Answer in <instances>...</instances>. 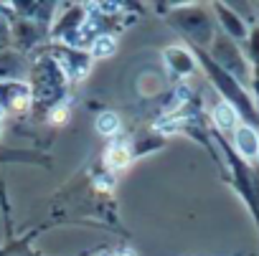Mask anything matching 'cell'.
<instances>
[{"mask_svg": "<svg viewBox=\"0 0 259 256\" xmlns=\"http://www.w3.org/2000/svg\"><path fill=\"white\" fill-rule=\"evenodd\" d=\"M168 23L196 51H206L219 33L211 6H178L168 13Z\"/></svg>", "mask_w": 259, "mask_h": 256, "instance_id": "1", "label": "cell"}, {"mask_svg": "<svg viewBox=\"0 0 259 256\" xmlns=\"http://www.w3.org/2000/svg\"><path fill=\"white\" fill-rule=\"evenodd\" d=\"M28 86H31L33 101L51 109V107H56V104L64 101L69 79H66V74L61 71V66L49 54H41L31 64V69H28Z\"/></svg>", "mask_w": 259, "mask_h": 256, "instance_id": "2", "label": "cell"}, {"mask_svg": "<svg viewBox=\"0 0 259 256\" xmlns=\"http://www.w3.org/2000/svg\"><path fill=\"white\" fill-rule=\"evenodd\" d=\"M206 56L231 79H236L241 86L251 89V64L244 54V46L226 38L224 33H216V38L211 41V46L206 48Z\"/></svg>", "mask_w": 259, "mask_h": 256, "instance_id": "3", "label": "cell"}, {"mask_svg": "<svg viewBox=\"0 0 259 256\" xmlns=\"http://www.w3.org/2000/svg\"><path fill=\"white\" fill-rule=\"evenodd\" d=\"M224 145V152L229 158V165H231V178H234V185L239 190V195L244 198V203L249 206L254 221H256V228H259V170L251 168L249 163H244L226 140H221Z\"/></svg>", "mask_w": 259, "mask_h": 256, "instance_id": "4", "label": "cell"}, {"mask_svg": "<svg viewBox=\"0 0 259 256\" xmlns=\"http://www.w3.org/2000/svg\"><path fill=\"white\" fill-rule=\"evenodd\" d=\"M211 11H213V18H216L219 33H224L226 38H231V41H236V43L244 46V41H246V36H249V28H251L249 21H246L236 8L224 6V3H213Z\"/></svg>", "mask_w": 259, "mask_h": 256, "instance_id": "5", "label": "cell"}, {"mask_svg": "<svg viewBox=\"0 0 259 256\" xmlns=\"http://www.w3.org/2000/svg\"><path fill=\"white\" fill-rule=\"evenodd\" d=\"M49 56L61 66V71L66 74L69 81L81 79V76L89 71V66H92L89 51H81V48H69V46H59V43H56V46L49 51Z\"/></svg>", "mask_w": 259, "mask_h": 256, "instance_id": "6", "label": "cell"}, {"mask_svg": "<svg viewBox=\"0 0 259 256\" xmlns=\"http://www.w3.org/2000/svg\"><path fill=\"white\" fill-rule=\"evenodd\" d=\"M28 104H33L28 81L23 79L0 81V119L8 114H16V112H23Z\"/></svg>", "mask_w": 259, "mask_h": 256, "instance_id": "7", "label": "cell"}, {"mask_svg": "<svg viewBox=\"0 0 259 256\" xmlns=\"http://www.w3.org/2000/svg\"><path fill=\"white\" fill-rule=\"evenodd\" d=\"M231 150L249 165H254L259 160V130L251 124L239 122L236 130L231 132Z\"/></svg>", "mask_w": 259, "mask_h": 256, "instance_id": "8", "label": "cell"}, {"mask_svg": "<svg viewBox=\"0 0 259 256\" xmlns=\"http://www.w3.org/2000/svg\"><path fill=\"white\" fill-rule=\"evenodd\" d=\"M26 74V64L21 51L16 48H0V81H16Z\"/></svg>", "mask_w": 259, "mask_h": 256, "instance_id": "9", "label": "cell"}, {"mask_svg": "<svg viewBox=\"0 0 259 256\" xmlns=\"http://www.w3.org/2000/svg\"><path fill=\"white\" fill-rule=\"evenodd\" d=\"M165 59H168V66L176 71V74H191L196 71V56L193 51H188L186 46H170L165 48Z\"/></svg>", "mask_w": 259, "mask_h": 256, "instance_id": "10", "label": "cell"}, {"mask_svg": "<svg viewBox=\"0 0 259 256\" xmlns=\"http://www.w3.org/2000/svg\"><path fill=\"white\" fill-rule=\"evenodd\" d=\"M244 54H246L251 69H259V23H254L249 28V36L244 41Z\"/></svg>", "mask_w": 259, "mask_h": 256, "instance_id": "11", "label": "cell"}, {"mask_svg": "<svg viewBox=\"0 0 259 256\" xmlns=\"http://www.w3.org/2000/svg\"><path fill=\"white\" fill-rule=\"evenodd\" d=\"M114 51V38L112 36H107V33H99L94 41H92V46H89V56L94 59V56H109Z\"/></svg>", "mask_w": 259, "mask_h": 256, "instance_id": "12", "label": "cell"}, {"mask_svg": "<svg viewBox=\"0 0 259 256\" xmlns=\"http://www.w3.org/2000/svg\"><path fill=\"white\" fill-rule=\"evenodd\" d=\"M13 46V36H11V21L0 16V48H11Z\"/></svg>", "mask_w": 259, "mask_h": 256, "instance_id": "13", "label": "cell"}, {"mask_svg": "<svg viewBox=\"0 0 259 256\" xmlns=\"http://www.w3.org/2000/svg\"><path fill=\"white\" fill-rule=\"evenodd\" d=\"M99 119H104V124H97L99 132H114V130H117V117H114V114H104V117H99Z\"/></svg>", "mask_w": 259, "mask_h": 256, "instance_id": "14", "label": "cell"}, {"mask_svg": "<svg viewBox=\"0 0 259 256\" xmlns=\"http://www.w3.org/2000/svg\"><path fill=\"white\" fill-rule=\"evenodd\" d=\"M0 135H3V119H0Z\"/></svg>", "mask_w": 259, "mask_h": 256, "instance_id": "15", "label": "cell"}]
</instances>
